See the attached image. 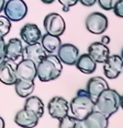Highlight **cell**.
<instances>
[{
	"instance_id": "1",
	"label": "cell",
	"mask_w": 123,
	"mask_h": 128,
	"mask_svg": "<svg viewBox=\"0 0 123 128\" xmlns=\"http://www.w3.org/2000/svg\"><path fill=\"white\" fill-rule=\"evenodd\" d=\"M122 104V96L113 89L103 90L95 101V110L103 114L105 117L115 114Z\"/></svg>"
},
{
	"instance_id": "2",
	"label": "cell",
	"mask_w": 123,
	"mask_h": 128,
	"mask_svg": "<svg viewBox=\"0 0 123 128\" xmlns=\"http://www.w3.org/2000/svg\"><path fill=\"white\" fill-rule=\"evenodd\" d=\"M63 65L55 54H46V56L36 65V78L42 82L55 80L62 74Z\"/></svg>"
},
{
	"instance_id": "3",
	"label": "cell",
	"mask_w": 123,
	"mask_h": 128,
	"mask_svg": "<svg viewBox=\"0 0 123 128\" xmlns=\"http://www.w3.org/2000/svg\"><path fill=\"white\" fill-rule=\"evenodd\" d=\"M69 110L75 118L81 120L95 110V102L91 100L86 90H78L76 96L70 101Z\"/></svg>"
},
{
	"instance_id": "4",
	"label": "cell",
	"mask_w": 123,
	"mask_h": 128,
	"mask_svg": "<svg viewBox=\"0 0 123 128\" xmlns=\"http://www.w3.org/2000/svg\"><path fill=\"white\" fill-rule=\"evenodd\" d=\"M4 11L10 21L18 22L25 18L28 13V6L23 0H8L5 4Z\"/></svg>"
},
{
	"instance_id": "5",
	"label": "cell",
	"mask_w": 123,
	"mask_h": 128,
	"mask_svg": "<svg viewBox=\"0 0 123 128\" xmlns=\"http://www.w3.org/2000/svg\"><path fill=\"white\" fill-rule=\"evenodd\" d=\"M43 25L46 33L55 36H60L64 34L66 28V23L63 16L58 13H48L44 18Z\"/></svg>"
},
{
	"instance_id": "6",
	"label": "cell",
	"mask_w": 123,
	"mask_h": 128,
	"mask_svg": "<svg viewBox=\"0 0 123 128\" xmlns=\"http://www.w3.org/2000/svg\"><path fill=\"white\" fill-rule=\"evenodd\" d=\"M85 24L91 34H102L108 28V19L103 13L92 12L86 18Z\"/></svg>"
},
{
	"instance_id": "7",
	"label": "cell",
	"mask_w": 123,
	"mask_h": 128,
	"mask_svg": "<svg viewBox=\"0 0 123 128\" xmlns=\"http://www.w3.org/2000/svg\"><path fill=\"white\" fill-rule=\"evenodd\" d=\"M109 126V118L105 117L100 112L93 110L86 118L79 120L77 128H107Z\"/></svg>"
},
{
	"instance_id": "8",
	"label": "cell",
	"mask_w": 123,
	"mask_h": 128,
	"mask_svg": "<svg viewBox=\"0 0 123 128\" xmlns=\"http://www.w3.org/2000/svg\"><path fill=\"white\" fill-rule=\"evenodd\" d=\"M47 110L51 117L60 119L69 113V103L66 98L62 96H54L48 102Z\"/></svg>"
},
{
	"instance_id": "9",
	"label": "cell",
	"mask_w": 123,
	"mask_h": 128,
	"mask_svg": "<svg viewBox=\"0 0 123 128\" xmlns=\"http://www.w3.org/2000/svg\"><path fill=\"white\" fill-rule=\"evenodd\" d=\"M56 56L58 57V59L60 60L62 64H65L68 66L75 65L76 60L79 56V50L75 45L66 43V44H62L58 48Z\"/></svg>"
},
{
	"instance_id": "10",
	"label": "cell",
	"mask_w": 123,
	"mask_h": 128,
	"mask_svg": "<svg viewBox=\"0 0 123 128\" xmlns=\"http://www.w3.org/2000/svg\"><path fill=\"white\" fill-rule=\"evenodd\" d=\"M103 64L104 76L109 79H116L122 72V58L119 55H109Z\"/></svg>"
},
{
	"instance_id": "11",
	"label": "cell",
	"mask_w": 123,
	"mask_h": 128,
	"mask_svg": "<svg viewBox=\"0 0 123 128\" xmlns=\"http://www.w3.org/2000/svg\"><path fill=\"white\" fill-rule=\"evenodd\" d=\"M17 79L34 80L36 78V65L30 59H23L16 66Z\"/></svg>"
},
{
	"instance_id": "12",
	"label": "cell",
	"mask_w": 123,
	"mask_h": 128,
	"mask_svg": "<svg viewBox=\"0 0 123 128\" xmlns=\"http://www.w3.org/2000/svg\"><path fill=\"white\" fill-rule=\"evenodd\" d=\"M17 81L14 62L5 59L0 64V82L7 86H13Z\"/></svg>"
},
{
	"instance_id": "13",
	"label": "cell",
	"mask_w": 123,
	"mask_h": 128,
	"mask_svg": "<svg viewBox=\"0 0 123 128\" xmlns=\"http://www.w3.org/2000/svg\"><path fill=\"white\" fill-rule=\"evenodd\" d=\"M45 56H46V52L40 42L33 43V44H26L25 47H23L22 57L25 58V59L32 60L35 65H37Z\"/></svg>"
},
{
	"instance_id": "14",
	"label": "cell",
	"mask_w": 123,
	"mask_h": 128,
	"mask_svg": "<svg viewBox=\"0 0 123 128\" xmlns=\"http://www.w3.org/2000/svg\"><path fill=\"white\" fill-rule=\"evenodd\" d=\"M88 55L95 60L96 62L103 64L107 58L110 55V49L105 44H102L101 42L91 43L88 46Z\"/></svg>"
},
{
	"instance_id": "15",
	"label": "cell",
	"mask_w": 123,
	"mask_h": 128,
	"mask_svg": "<svg viewBox=\"0 0 123 128\" xmlns=\"http://www.w3.org/2000/svg\"><path fill=\"white\" fill-rule=\"evenodd\" d=\"M5 56L6 59L17 62L23 56V45L19 38H11L5 45Z\"/></svg>"
},
{
	"instance_id": "16",
	"label": "cell",
	"mask_w": 123,
	"mask_h": 128,
	"mask_svg": "<svg viewBox=\"0 0 123 128\" xmlns=\"http://www.w3.org/2000/svg\"><path fill=\"white\" fill-rule=\"evenodd\" d=\"M39 120L40 118L32 110L24 107L20 110L14 117V123L20 127H35L39 124Z\"/></svg>"
},
{
	"instance_id": "17",
	"label": "cell",
	"mask_w": 123,
	"mask_h": 128,
	"mask_svg": "<svg viewBox=\"0 0 123 128\" xmlns=\"http://www.w3.org/2000/svg\"><path fill=\"white\" fill-rule=\"evenodd\" d=\"M20 36L22 40L26 44H33V43L40 42L42 33L36 24L33 23H28L24 24L20 30Z\"/></svg>"
},
{
	"instance_id": "18",
	"label": "cell",
	"mask_w": 123,
	"mask_h": 128,
	"mask_svg": "<svg viewBox=\"0 0 123 128\" xmlns=\"http://www.w3.org/2000/svg\"><path fill=\"white\" fill-rule=\"evenodd\" d=\"M108 88H109V86H108V82L105 81L104 78L93 77L88 80L86 91L88 92L89 96L91 98V100L95 102L97 100V98L99 96V94H100L103 90L108 89Z\"/></svg>"
},
{
	"instance_id": "19",
	"label": "cell",
	"mask_w": 123,
	"mask_h": 128,
	"mask_svg": "<svg viewBox=\"0 0 123 128\" xmlns=\"http://www.w3.org/2000/svg\"><path fill=\"white\" fill-rule=\"evenodd\" d=\"M75 66L77 67L79 71H81L83 74H90L92 72H95L97 68V62L92 59L88 54H83L80 56H78L77 60L75 62Z\"/></svg>"
},
{
	"instance_id": "20",
	"label": "cell",
	"mask_w": 123,
	"mask_h": 128,
	"mask_svg": "<svg viewBox=\"0 0 123 128\" xmlns=\"http://www.w3.org/2000/svg\"><path fill=\"white\" fill-rule=\"evenodd\" d=\"M40 40H41V44H42L43 48L45 49L46 54H56L59 46L62 45L59 36L51 35L48 33L42 35Z\"/></svg>"
},
{
	"instance_id": "21",
	"label": "cell",
	"mask_w": 123,
	"mask_h": 128,
	"mask_svg": "<svg viewBox=\"0 0 123 128\" xmlns=\"http://www.w3.org/2000/svg\"><path fill=\"white\" fill-rule=\"evenodd\" d=\"M14 90L20 98H28L34 91L35 84L34 80H24V79H17L14 82Z\"/></svg>"
},
{
	"instance_id": "22",
	"label": "cell",
	"mask_w": 123,
	"mask_h": 128,
	"mask_svg": "<svg viewBox=\"0 0 123 128\" xmlns=\"http://www.w3.org/2000/svg\"><path fill=\"white\" fill-rule=\"evenodd\" d=\"M25 103H24V108H28L32 110L35 115L37 116L39 118H41L44 114V104L42 100L39 96H30L29 95L28 98H25Z\"/></svg>"
},
{
	"instance_id": "23",
	"label": "cell",
	"mask_w": 123,
	"mask_h": 128,
	"mask_svg": "<svg viewBox=\"0 0 123 128\" xmlns=\"http://www.w3.org/2000/svg\"><path fill=\"white\" fill-rule=\"evenodd\" d=\"M58 120H59V124H58L59 128H77L78 119L75 118L73 115L70 116L67 114L60 119H58Z\"/></svg>"
},
{
	"instance_id": "24",
	"label": "cell",
	"mask_w": 123,
	"mask_h": 128,
	"mask_svg": "<svg viewBox=\"0 0 123 128\" xmlns=\"http://www.w3.org/2000/svg\"><path fill=\"white\" fill-rule=\"evenodd\" d=\"M11 30V21L7 16H0V37H5Z\"/></svg>"
},
{
	"instance_id": "25",
	"label": "cell",
	"mask_w": 123,
	"mask_h": 128,
	"mask_svg": "<svg viewBox=\"0 0 123 128\" xmlns=\"http://www.w3.org/2000/svg\"><path fill=\"white\" fill-rule=\"evenodd\" d=\"M98 4L100 6L101 9H103L105 11H109L113 8L114 4L116 2V0H97Z\"/></svg>"
},
{
	"instance_id": "26",
	"label": "cell",
	"mask_w": 123,
	"mask_h": 128,
	"mask_svg": "<svg viewBox=\"0 0 123 128\" xmlns=\"http://www.w3.org/2000/svg\"><path fill=\"white\" fill-rule=\"evenodd\" d=\"M112 9L116 16L123 18V0H116V2L114 4Z\"/></svg>"
},
{
	"instance_id": "27",
	"label": "cell",
	"mask_w": 123,
	"mask_h": 128,
	"mask_svg": "<svg viewBox=\"0 0 123 128\" xmlns=\"http://www.w3.org/2000/svg\"><path fill=\"white\" fill-rule=\"evenodd\" d=\"M58 2L63 6V11L64 12H68L70 8L78 2V0H58Z\"/></svg>"
},
{
	"instance_id": "28",
	"label": "cell",
	"mask_w": 123,
	"mask_h": 128,
	"mask_svg": "<svg viewBox=\"0 0 123 128\" xmlns=\"http://www.w3.org/2000/svg\"><path fill=\"white\" fill-rule=\"evenodd\" d=\"M78 1L80 2L83 6H85V7L89 8V7H92V6L96 4L97 0H78Z\"/></svg>"
},
{
	"instance_id": "29",
	"label": "cell",
	"mask_w": 123,
	"mask_h": 128,
	"mask_svg": "<svg viewBox=\"0 0 123 128\" xmlns=\"http://www.w3.org/2000/svg\"><path fill=\"white\" fill-rule=\"evenodd\" d=\"M101 43L102 44H105V45H108L110 43V37L109 36H102V38H101Z\"/></svg>"
},
{
	"instance_id": "30",
	"label": "cell",
	"mask_w": 123,
	"mask_h": 128,
	"mask_svg": "<svg viewBox=\"0 0 123 128\" xmlns=\"http://www.w3.org/2000/svg\"><path fill=\"white\" fill-rule=\"evenodd\" d=\"M5 4H6V0H0V13H1V11H4Z\"/></svg>"
},
{
	"instance_id": "31",
	"label": "cell",
	"mask_w": 123,
	"mask_h": 128,
	"mask_svg": "<svg viewBox=\"0 0 123 128\" xmlns=\"http://www.w3.org/2000/svg\"><path fill=\"white\" fill-rule=\"evenodd\" d=\"M41 1H42L43 4H53V2L55 1V0H41Z\"/></svg>"
},
{
	"instance_id": "32",
	"label": "cell",
	"mask_w": 123,
	"mask_h": 128,
	"mask_svg": "<svg viewBox=\"0 0 123 128\" xmlns=\"http://www.w3.org/2000/svg\"><path fill=\"white\" fill-rule=\"evenodd\" d=\"M0 128H5V120L2 117H0Z\"/></svg>"
},
{
	"instance_id": "33",
	"label": "cell",
	"mask_w": 123,
	"mask_h": 128,
	"mask_svg": "<svg viewBox=\"0 0 123 128\" xmlns=\"http://www.w3.org/2000/svg\"><path fill=\"white\" fill-rule=\"evenodd\" d=\"M6 45V42L4 40V37H0V46H4Z\"/></svg>"
},
{
	"instance_id": "34",
	"label": "cell",
	"mask_w": 123,
	"mask_h": 128,
	"mask_svg": "<svg viewBox=\"0 0 123 128\" xmlns=\"http://www.w3.org/2000/svg\"><path fill=\"white\" fill-rule=\"evenodd\" d=\"M5 59H6V56H5V55H0V64L4 62Z\"/></svg>"
}]
</instances>
